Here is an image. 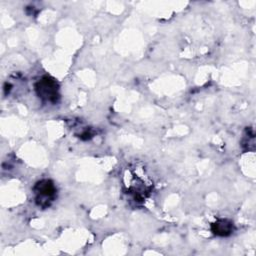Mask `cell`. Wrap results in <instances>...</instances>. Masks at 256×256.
<instances>
[{
	"label": "cell",
	"instance_id": "cell-3",
	"mask_svg": "<svg viewBox=\"0 0 256 256\" xmlns=\"http://www.w3.org/2000/svg\"><path fill=\"white\" fill-rule=\"evenodd\" d=\"M234 229V225L232 221L227 219H219L216 222L212 223L211 225V231L213 234L217 236H229Z\"/></svg>",
	"mask_w": 256,
	"mask_h": 256
},
{
	"label": "cell",
	"instance_id": "cell-2",
	"mask_svg": "<svg viewBox=\"0 0 256 256\" xmlns=\"http://www.w3.org/2000/svg\"><path fill=\"white\" fill-rule=\"evenodd\" d=\"M34 191L36 193V201L38 205L40 206H47L49 205V202L53 200L55 193H56V187L53 184L51 180H41L36 183L34 187Z\"/></svg>",
	"mask_w": 256,
	"mask_h": 256
},
{
	"label": "cell",
	"instance_id": "cell-1",
	"mask_svg": "<svg viewBox=\"0 0 256 256\" xmlns=\"http://www.w3.org/2000/svg\"><path fill=\"white\" fill-rule=\"evenodd\" d=\"M35 89H36L37 95L45 101L55 103V102H57V100L59 98L58 84L53 78H51L49 76L42 77L36 83Z\"/></svg>",
	"mask_w": 256,
	"mask_h": 256
}]
</instances>
